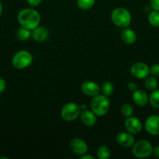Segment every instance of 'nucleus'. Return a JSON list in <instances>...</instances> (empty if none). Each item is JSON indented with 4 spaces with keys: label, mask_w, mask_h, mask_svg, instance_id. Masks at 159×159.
Instances as JSON below:
<instances>
[{
    "label": "nucleus",
    "mask_w": 159,
    "mask_h": 159,
    "mask_svg": "<svg viewBox=\"0 0 159 159\" xmlns=\"http://www.w3.org/2000/svg\"><path fill=\"white\" fill-rule=\"evenodd\" d=\"M149 103L154 108H159V89L153 90L149 96Z\"/></svg>",
    "instance_id": "6ab92c4d"
},
{
    "label": "nucleus",
    "mask_w": 159,
    "mask_h": 159,
    "mask_svg": "<svg viewBox=\"0 0 159 159\" xmlns=\"http://www.w3.org/2000/svg\"><path fill=\"white\" fill-rule=\"evenodd\" d=\"M48 30L44 26H37L35 29L31 30V37L35 41L44 42L48 39Z\"/></svg>",
    "instance_id": "4468645a"
},
{
    "label": "nucleus",
    "mask_w": 159,
    "mask_h": 159,
    "mask_svg": "<svg viewBox=\"0 0 159 159\" xmlns=\"http://www.w3.org/2000/svg\"><path fill=\"white\" fill-rule=\"evenodd\" d=\"M90 108L97 116H104L107 114L110 108V101L108 96L103 94H98L94 96L90 102Z\"/></svg>",
    "instance_id": "f03ea898"
},
{
    "label": "nucleus",
    "mask_w": 159,
    "mask_h": 159,
    "mask_svg": "<svg viewBox=\"0 0 159 159\" xmlns=\"http://www.w3.org/2000/svg\"><path fill=\"white\" fill-rule=\"evenodd\" d=\"M115 140H116V142L123 148L132 147L135 143V138H134L133 134L128 131L119 132L116 135Z\"/></svg>",
    "instance_id": "9b49d317"
},
{
    "label": "nucleus",
    "mask_w": 159,
    "mask_h": 159,
    "mask_svg": "<svg viewBox=\"0 0 159 159\" xmlns=\"http://www.w3.org/2000/svg\"><path fill=\"white\" fill-rule=\"evenodd\" d=\"M153 146L147 140H140L132 145V155L137 158H146L152 154Z\"/></svg>",
    "instance_id": "20e7f679"
},
{
    "label": "nucleus",
    "mask_w": 159,
    "mask_h": 159,
    "mask_svg": "<svg viewBox=\"0 0 159 159\" xmlns=\"http://www.w3.org/2000/svg\"><path fill=\"white\" fill-rule=\"evenodd\" d=\"M150 4L154 10L159 11V0H150Z\"/></svg>",
    "instance_id": "a878e982"
},
{
    "label": "nucleus",
    "mask_w": 159,
    "mask_h": 159,
    "mask_svg": "<svg viewBox=\"0 0 159 159\" xmlns=\"http://www.w3.org/2000/svg\"><path fill=\"white\" fill-rule=\"evenodd\" d=\"M121 113L126 117L132 116L133 114V107L129 103H125L121 107Z\"/></svg>",
    "instance_id": "b1692460"
},
{
    "label": "nucleus",
    "mask_w": 159,
    "mask_h": 159,
    "mask_svg": "<svg viewBox=\"0 0 159 159\" xmlns=\"http://www.w3.org/2000/svg\"><path fill=\"white\" fill-rule=\"evenodd\" d=\"M70 148L72 152L76 155L81 156L84 154L87 153L88 145L87 143L81 138H73L70 143Z\"/></svg>",
    "instance_id": "9d476101"
},
{
    "label": "nucleus",
    "mask_w": 159,
    "mask_h": 159,
    "mask_svg": "<svg viewBox=\"0 0 159 159\" xmlns=\"http://www.w3.org/2000/svg\"><path fill=\"white\" fill-rule=\"evenodd\" d=\"M144 85L145 87L148 90H151V91H153V90L156 89L158 86V82L156 79L155 77L154 76H149L148 75L147 77L145 79V82H144Z\"/></svg>",
    "instance_id": "aec40b11"
},
{
    "label": "nucleus",
    "mask_w": 159,
    "mask_h": 159,
    "mask_svg": "<svg viewBox=\"0 0 159 159\" xmlns=\"http://www.w3.org/2000/svg\"><path fill=\"white\" fill-rule=\"evenodd\" d=\"M148 22L151 26L154 27H158L159 26V11L153 10L150 12L148 16Z\"/></svg>",
    "instance_id": "4be33fe9"
},
{
    "label": "nucleus",
    "mask_w": 159,
    "mask_h": 159,
    "mask_svg": "<svg viewBox=\"0 0 159 159\" xmlns=\"http://www.w3.org/2000/svg\"><path fill=\"white\" fill-rule=\"evenodd\" d=\"M6 82L2 78H0V93H3L6 90Z\"/></svg>",
    "instance_id": "cd10ccee"
},
{
    "label": "nucleus",
    "mask_w": 159,
    "mask_h": 159,
    "mask_svg": "<svg viewBox=\"0 0 159 159\" xmlns=\"http://www.w3.org/2000/svg\"><path fill=\"white\" fill-rule=\"evenodd\" d=\"M95 3V0H77L76 4L80 9L83 10H88L91 9Z\"/></svg>",
    "instance_id": "5701e85b"
},
{
    "label": "nucleus",
    "mask_w": 159,
    "mask_h": 159,
    "mask_svg": "<svg viewBox=\"0 0 159 159\" xmlns=\"http://www.w3.org/2000/svg\"><path fill=\"white\" fill-rule=\"evenodd\" d=\"M101 92L105 96H112L114 92V85L111 82H104L101 85Z\"/></svg>",
    "instance_id": "412c9836"
},
{
    "label": "nucleus",
    "mask_w": 159,
    "mask_h": 159,
    "mask_svg": "<svg viewBox=\"0 0 159 159\" xmlns=\"http://www.w3.org/2000/svg\"><path fill=\"white\" fill-rule=\"evenodd\" d=\"M127 89L129 90V91L134 92L136 89H137V85H136V83L131 82H129V83L127 84Z\"/></svg>",
    "instance_id": "c85d7f7f"
},
{
    "label": "nucleus",
    "mask_w": 159,
    "mask_h": 159,
    "mask_svg": "<svg viewBox=\"0 0 159 159\" xmlns=\"http://www.w3.org/2000/svg\"><path fill=\"white\" fill-rule=\"evenodd\" d=\"M132 101L139 107H145L149 102V96L144 90L136 89L132 92Z\"/></svg>",
    "instance_id": "ddd939ff"
},
{
    "label": "nucleus",
    "mask_w": 159,
    "mask_h": 159,
    "mask_svg": "<svg viewBox=\"0 0 159 159\" xmlns=\"http://www.w3.org/2000/svg\"><path fill=\"white\" fill-rule=\"evenodd\" d=\"M145 130L149 134L152 136L159 135V116L158 115H151L147 118L145 121Z\"/></svg>",
    "instance_id": "6e6552de"
},
{
    "label": "nucleus",
    "mask_w": 159,
    "mask_h": 159,
    "mask_svg": "<svg viewBox=\"0 0 159 159\" xmlns=\"http://www.w3.org/2000/svg\"><path fill=\"white\" fill-rule=\"evenodd\" d=\"M81 89L84 94H85L86 96H91V97L98 95L101 91L99 85L96 82H92V81L84 82L81 85Z\"/></svg>",
    "instance_id": "f8f14e48"
},
{
    "label": "nucleus",
    "mask_w": 159,
    "mask_h": 159,
    "mask_svg": "<svg viewBox=\"0 0 159 159\" xmlns=\"http://www.w3.org/2000/svg\"><path fill=\"white\" fill-rule=\"evenodd\" d=\"M80 119L83 124L87 127H92L97 122V116L92 110H84L80 114Z\"/></svg>",
    "instance_id": "dca6fc26"
},
{
    "label": "nucleus",
    "mask_w": 159,
    "mask_h": 159,
    "mask_svg": "<svg viewBox=\"0 0 159 159\" xmlns=\"http://www.w3.org/2000/svg\"><path fill=\"white\" fill-rule=\"evenodd\" d=\"M17 37L22 41L27 40L31 37V30L22 26L17 30Z\"/></svg>",
    "instance_id": "a211bd4d"
},
{
    "label": "nucleus",
    "mask_w": 159,
    "mask_h": 159,
    "mask_svg": "<svg viewBox=\"0 0 159 159\" xmlns=\"http://www.w3.org/2000/svg\"><path fill=\"white\" fill-rule=\"evenodd\" d=\"M111 19L115 26L126 28L129 26L132 20V16L129 10L123 7H117L112 10Z\"/></svg>",
    "instance_id": "7ed1b4c3"
},
{
    "label": "nucleus",
    "mask_w": 159,
    "mask_h": 159,
    "mask_svg": "<svg viewBox=\"0 0 159 159\" xmlns=\"http://www.w3.org/2000/svg\"><path fill=\"white\" fill-rule=\"evenodd\" d=\"M152 154L157 158H159V145H157L156 147L153 148Z\"/></svg>",
    "instance_id": "c756f323"
},
{
    "label": "nucleus",
    "mask_w": 159,
    "mask_h": 159,
    "mask_svg": "<svg viewBox=\"0 0 159 159\" xmlns=\"http://www.w3.org/2000/svg\"><path fill=\"white\" fill-rule=\"evenodd\" d=\"M80 107L81 110H85L87 109V105H85V104H81V105H80Z\"/></svg>",
    "instance_id": "2f4dec72"
},
{
    "label": "nucleus",
    "mask_w": 159,
    "mask_h": 159,
    "mask_svg": "<svg viewBox=\"0 0 159 159\" xmlns=\"http://www.w3.org/2000/svg\"><path fill=\"white\" fill-rule=\"evenodd\" d=\"M81 109L76 102H68L61 110V116L64 120L70 122L76 120L80 116Z\"/></svg>",
    "instance_id": "423d86ee"
},
{
    "label": "nucleus",
    "mask_w": 159,
    "mask_h": 159,
    "mask_svg": "<svg viewBox=\"0 0 159 159\" xmlns=\"http://www.w3.org/2000/svg\"><path fill=\"white\" fill-rule=\"evenodd\" d=\"M120 36H121L122 40L126 44H132L137 40V34L135 31L127 27L123 28V30L121 31Z\"/></svg>",
    "instance_id": "2eb2a0df"
},
{
    "label": "nucleus",
    "mask_w": 159,
    "mask_h": 159,
    "mask_svg": "<svg viewBox=\"0 0 159 159\" xmlns=\"http://www.w3.org/2000/svg\"><path fill=\"white\" fill-rule=\"evenodd\" d=\"M80 159H94V157L92 156L91 155H88L87 153L84 154V155L80 156Z\"/></svg>",
    "instance_id": "7c9ffc66"
},
{
    "label": "nucleus",
    "mask_w": 159,
    "mask_h": 159,
    "mask_svg": "<svg viewBox=\"0 0 159 159\" xmlns=\"http://www.w3.org/2000/svg\"><path fill=\"white\" fill-rule=\"evenodd\" d=\"M150 74L154 77H159V64H154L150 68Z\"/></svg>",
    "instance_id": "393cba45"
},
{
    "label": "nucleus",
    "mask_w": 159,
    "mask_h": 159,
    "mask_svg": "<svg viewBox=\"0 0 159 159\" xmlns=\"http://www.w3.org/2000/svg\"><path fill=\"white\" fill-rule=\"evenodd\" d=\"M124 126L126 130L129 133L132 134H137L140 133L143 128L142 123L138 118L134 117L131 116L129 117H126V120L124 122Z\"/></svg>",
    "instance_id": "1a4fd4ad"
},
{
    "label": "nucleus",
    "mask_w": 159,
    "mask_h": 159,
    "mask_svg": "<svg viewBox=\"0 0 159 159\" xmlns=\"http://www.w3.org/2000/svg\"><path fill=\"white\" fill-rule=\"evenodd\" d=\"M17 20L21 26L32 30L39 26L41 16L37 10L34 9H23L19 12Z\"/></svg>",
    "instance_id": "f257e3e1"
},
{
    "label": "nucleus",
    "mask_w": 159,
    "mask_h": 159,
    "mask_svg": "<svg viewBox=\"0 0 159 159\" xmlns=\"http://www.w3.org/2000/svg\"><path fill=\"white\" fill-rule=\"evenodd\" d=\"M2 5L1 1H0V16L2 15Z\"/></svg>",
    "instance_id": "473e14b6"
},
{
    "label": "nucleus",
    "mask_w": 159,
    "mask_h": 159,
    "mask_svg": "<svg viewBox=\"0 0 159 159\" xmlns=\"http://www.w3.org/2000/svg\"><path fill=\"white\" fill-rule=\"evenodd\" d=\"M97 156L99 159H108L111 156V150L108 146L101 145L97 150Z\"/></svg>",
    "instance_id": "f3484780"
},
{
    "label": "nucleus",
    "mask_w": 159,
    "mask_h": 159,
    "mask_svg": "<svg viewBox=\"0 0 159 159\" xmlns=\"http://www.w3.org/2000/svg\"><path fill=\"white\" fill-rule=\"evenodd\" d=\"M33 57L31 53L25 50L19 51L13 55L12 64L17 69H23L27 68L32 63Z\"/></svg>",
    "instance_id": "39448f33"
},
{
    "label": "nucleus",
    "mask_w": 159,
    "mask_h": 159,
    "mask_svg": "<svg viewBox=\"0 0 159 159\" xmlns=\"http://www.w3.org/2000/svg\"><path fill=\"white\" fill-rule=\"evenodd\" d=\"M130 73L137 79H146L150 75V68L143 62H136L130 67Z\"/></svg>",
    "instance_id": "0eeeda50"
},
{
    "label": "nucleus",
    "mask_w": 159,
    "mask_h": 159,
    "mask_svg": "<svg viewBox=\"0 0 159 159\" xmlns=\"http://www.w3.org/2000/svg\"><path fill=\"white\" fill-rule=\"evenodd\" d=\"M43 0H26L28 4L31 6H37L42 2Z\"/></svg>",
    "instance_id": "bb28decb"
}]
</instances>
